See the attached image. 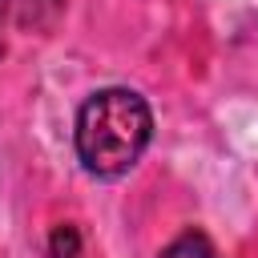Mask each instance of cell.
I'll use <instances>...</instances> for the list:
<instances>
[{"label": "cell", "mask_w": 258, "mask_h": 258, "mask_svg": "<svg viewBox=\"0 0 258 258\" xmlns=\"http://www.w3.org/2000/svg\"><path fill=\"white\" fill-rule=\"evenodd\" d=\"M73 137L77 157L93 177H121L141 161L153 137V113L133 89H101L81 105Z\"/></svg>", "instance_id": "cell-1"}, {"label": "cell", "mask_w": 258, "mask_h": 258, "mask_svg": "<svg viewBox=\"0 0 258 258\" xmlns=\"http://www.w3.org/2000/svg\"><path fill=\"white\" fill-rule=\"evenodd\" d=\"M161 258H222V254L214 250L210 238H202V234H181L177 242H169V246L161 250Z\"/></svg>", "instance_id": "cell-2"}, {"label": "cell", "mask_w": 258, "mask_h": 258, "mask_svg": "<svg viewBox=\"0 0 258 258\" xmlns=\"http://www.w3.org/2000/svg\"><path fill=\"white\" fill-rule=\"evenodd\" d=\"M73 254H77V230L60 226L56 238H52V258H73Z\"/></svg>", "instance_id": "cell-3"}]
</instances>
